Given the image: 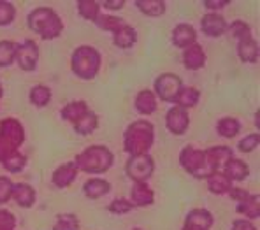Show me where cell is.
I'll return each mask as SVG.
<instances>
[{"mask_svg":"<svg viewBox=\"0 0 260 230\" xmlns=\"http://www.w3.org/2000/svg\"><path fill=\"white\" fill-rule=\"evenodd\" d=\"M26 23H28V28L44 41L56 39L63 32L62 18L51 7H37L30 11V14L26 16Z\"/></svg>","mask_w":260,"mask_h":230,"instance_id":"1","label":"cell"},{"mask_svg":"<svg viewBox=\"0 0 260 230\" xmlns=\"http://www.w3.org/2000/svg\"><path fill=\"white\" fill-rule=\"evenodd\" d=\"M155 143V126L146 120H137L123 134V149L130 156L146 155Z\"/></svg>","mask_w":260,"mask_h":230,"instance_id":"2","label":"cell"},{"mask_svg":"<svg viewBox=\"0 0 260 230\" xmlns=\"http://www.w3.org/2000/svg\"><path fill=\"white\" fill-rule=\"evenodd\" d=\"M114 155L109 148L102 146V144H93L88 146L85 151L76 155L74 163L79 172H86V174H104L113 167Z\"/></svg>","mask_w":260,"mask_h":230,"instance_id":"3","label":"cell"},{"mask_svg":"<svg viewBox=\"0 0 260 230\" xmlns=\"http://www.w3.org/2000/svg\"><path fill=\"white\" fill-rule=\"evenodd\" d=\"M102 56L93 46H78L71 55V69L76 78L90 81L101 71Z\"/></svg>","mask_w":260,"mask_h":230,"instance_id":"4","label":"cell"},{"mask_svg":"<svg viewBox=\"0 0 260 230\" xmlns=\"http://www.w3.org/2000/svg\"><path fill=\"white\" fill-rule=\"evenodd\" d=\"M185 86L178 74L174 72H164L153 83V93H155L156 98H160L162 102H167V104H174L176 98H178L181 88Z\"/></svg>","mask_w":260,"mask_h":230,"instance_id":"5","label":"cell"},{"mask_svg":"<svg viewBox=\"0 0 260 230\" xmlns=\"http://www.w3.org/2000/svg\"><path fill=\"white\" fill-rule=\"evenodd\" d=\"M232 156H234V151L229 146H213L204 149V166H202L199 179H208L209 176L221 172V169Z\"/></svg>","mask_w":260,"mask_h":230,"instance_id":"6","label":"cell"},{"mask_svg":"<svg viewBox=\"0 0 260 230\" xmlns=\"http://www.w3.org/2000/svg\"><path fill=\"white\" fill-rule=\"evenodd\" d=\"M125 172L134 183H146L155 172V160L150 153L130 156L125 166Z\"/></svg>","mask_w":260,"mask_h":230,"instance_id":"7","label":"cell"},{"mask_svg":"<svg viewBox=\"0 0 260 230\" xmlns=\"http://www.w3.org/2000/svg\"><path fill=\"white\" fill-rule=\"evenodd\" d=\"M14 62L23 72H34L39 62V48L32 39H25L20 44H16V56Z\"/></svg>","mask_w":260,"mask_h":230,"instance_id":"8","label":"cell"},{"mask_svg":"<svg viewBox=\"0 0 260 230\" xmlns=\"http://www.w3.org/2000/svg\"><path fill=\"white\" fill-rule=\"evenodd\" d=\"M179 166L185 169L192 178L199 179L204 166V149H197L193 146H185L179 153Z\"/></svg>","mask_w":260,"mask_h":230,"instance_id":"9","label":"cell"},{"mask_svg":"<svg viewBox=\"0 0 260 230\" xmlns=\"http://www.w3.org/2000/svg\"><path fill=\"white\" fill-rule=\"evenodd\" d=\"M0 139L18 149L25 141V128L16 118H4L0 121Z\"/></svg>","mask_w":260,"mask_h":230,"instance_id":"10","label":"cell"},{"mask_svg":"<svg viewBox=\"0 0 260 230\" xmlns=\"http://www.w3.org/2000/svg\"><path fill=\"white\" fill-rule=\"evenodd\" d=\"M190 126V116L188 111L181 109V107L174 106L169 107L166 113V128L174 136H183Z\"/></svg>","mask_w":260,"mask_h":230,"instance_id":"11","label":"cell"},{"mask_svg":"<svg viewBox=\"0 0 260 230\" xmlns=\"http://www.w3.org/2000/svg\"><path fill=\"white\" fill-rule=\"evenodd\" d=\"M229 23L220 13H206L201 18V30L208 37H220L227 34Z\"/></svg>","mask_w":260,"mask_h":230,"instance_id":"12","label":"cell"},{"mask_svg":"<svg viewBox=\"0 0 260 230\" xmlns=\"http://www.w3.org/2000/svg\"><path fill=\"white\" fill-rule=\"evenodd\" d=\"M171 39H173V44L179 49H186L188 46H192L197 42V32L190 23H179L173 28V34H171Z\"/></svg>","mask_w":260,"mask_h":230,"instance_id":"13","label":"cell"},{"mask_svg":"<svg viewBox=\"0 0 260 230\" xmlns=\"http://www.w3.org/2000/svg\"><path fill=\"white\" fill-rule=\"evenodd\" d=\"M78 167H76L74 162H67V163H62L60 167L55 169V172H53L51 176V181L53 185L56 186V188L63 190L67 188V186H71L72 183L76 181V178H78Z\"/></svg>","mask_w":260,"mask_h":230,"instance_id":"14","label":"cell"},{"mask_svg":"<svg viewBox=\"0 0 260 230\" xmlns=\"http://www.w3.org/2000/svg\"><path fill=\"white\" fill-rule=\"evenodd\" d=\"M128 201L132 202L134 208H146L155 202V191L148 186V183H134Z\"/></svg>","mask_w":260,"mask_h":230,"instance_id":"15","label":"cell"},{"mask_svg":"<svg viewBox=\"0 0 260 230\" xmlns=\"http://www.w3.org/2000/svg\"><path fill=\"white\" fill-rule=\"evenodd\" d=\"M183 63L188 71H201L206 65V51L199 42L183 49Z\"/></svg>","mask_w":260,"mask_h":230,"instance_id":"16","label":"cell"},{"mask_svg":"<svg viewBox=\"0 0 260 230\" xmlns=\"http://www.w3.org/2000/svg\"><path fill=\"white\" fill-rule=\"evenodd\" d=\"M11 199H13L20 208L28 209L36 204V190H34L28 183H13Z\"/></svg>","mask_w":260,"mask_h":230,"instance_id":"17","label":"cell"},{"mask_svg":"<svg viewBox=\"0 0 260 230\" xmlns=\"http://www.w3.org/2000/svg\"><path fill=\"white\" fill-rule=\"evenodd\" d=\"M238 56L243 63H257L258 62V42L251 36L239 39L238 41Z\"/></svg>","mask_w":260,"mask_h":230,"instance_id":"18","label":"cell"},{"mask_svg":"<svg viewBox=\"0 0 260 230\" xmlns=\"http://www.w3.org/2000/svg\"><path fill=\"white\" fill-rule=\"evenodd\" d=\"M221 172H223V174L227 176L232 183L244 181V179L248 178V174H250V167L246 166V162H243V160L234 158V156H232V158L225 163V167L221 169Z\"/></svg>","mask_w":260,"mask_h":230,"instance_id":"19","label":"cell"},{"mask_svg":"<svg viewBox=\"0 0 260 230\" xmlns=\"http://www.w3.org/2000/svg\"><path fill=\"white\" fill-rule=\"evenodd\" d=\"M90 111V107L85 101H72L69 104H65L60 111V116L63 118V121H69V123L74 125L79 118H83L85 114Z\"/></svg>","mask_w":260,"mask_h":230,"instance_id":"20","label":"cell"},{"mask_svg":"<svg viewBox=\"0 0 260 230\" xmlns=\"http://www.w3.org/2000/svg\"><path fill=\"white\" fill-rule=\"evenodd\" d=\"M156 97L151 90H141L137 93L136 101H134V106H136V111L143 116H148V114H153L156 111Z\"/></svg>","mask_w":260,"mask_h":230,"instance_id":"21","label":"cell"},{"mask_svg":"<svg viewBox=\"0 0 260 230\" xmlns=\"http://www.w3.org/2000/svg\"><path fill=\"white\" fill-rule=\"evenodd\" d=\"M109 191H111L109 181H106V179H102V178H90L85 185H83V193H85L88 199H93V201L108 195Z\"/></svg>","mask_w":260,"mask_h":230,"instance_id":"22","label":"cell"},{"mask_svg":"<svg viewBox=\"0 0 260 230\" xmlns=\"http://www.w3.org/2000/svg\"><path fill=\"white\" fill-rule=\"evenodd\" d=\"M236 213L243 214L246 220H258L260 218V197L258 195H250L246 201L238 202Z\"/></svg>","mask_w":260,"mask_h":230,"instance_id":"23","label":"cell"},{"mask_svg":"<svg viewBox=\"0 0 260 230\" xmlns=\"http://www.w3.org/2000/svg\"><path fill=\"white\" fill-rule=\"evenodd\" d=\"M185 223H190L193 227H201L206 230H211L213 223H215V218L209 213L208 209H192L185 218Z\"/></svg>","mask_w":260,"mask_h":230,"instance_id":"24","label":"cell"},{"mask_svg":"<svg viewBox=\"0 0 260 230\" xmlns=\"http://www.w3.org/2000/svg\"><path fill=\"white\" fill-rule=\"evenodd\" d=\"M199 101H201V91L197 90V88L193 86H183L181 91H179L178 98H176L174 106L181 107V109L188 111L192 109L199 104Z\"/></svg>","mask_w":260,"mask_h":230,"instance_id":"25","label":"cell"},{"mask_svg":"<svg viewBox=\"0 0 260 230\" xmlns=\"http://www.w3.org/2000/svg\"><path fill=\"white\" fill-rule=\"evenodd\" d=\"M136 41H137L136 30H134L130 25H127V23H125V25L121 26L118 32L113 34L114 46H116V48H120V49H130L134 44H136Z\"/></svg>","mask_w":260,"mask_h":230,"instance_id":"26","label":"cell"},{"mask_svg":"<svg viewBox=\"0 0 260 230\" xmlns=\"http://www.w3.org/2000/svg\"><path fill=\"white\" fill-rule=\"evenodd\" d=\"M206 181H208V190L213 195H229V191L232 188V181L223 172H216V174L209 176Z\"/></svg>","mask_w":260,"mask_h":230,"instance_id":"27","label":"cell"},{"mask_svg":"<svg viewBox=\"0 0 260 230\" xmlns=\"http://www.w3.org/2000/svg\"><path fill=\"white\" fill-rule=\"evenodd\" d=\"M134 6L141 11L143 14L150 18H158L166 13V2L164 0H136Z\"/></svg>","mask_w":260,"mask_h":230,"instance_id":"28","label":"cell"},{"mask_svg":"<svg viewBox=\"0 0 260 230\" xmlns=\"http://www.w3.org/2000/svg\"><path fill=\"white\" fill-rule=\"evenodd\" d=\"M74 132L79 134V136H90L91 132H95L99 126V116L93 113V111H88L83 118H79L74 125Z\"/></svg>","mask_w":260,"mask_h":230,"instance_id":"29","label":"cell"},{"mask_svg":"<svg viewBox=\"0 0 260 230\" xmlns=\"http://www.w3.org/2000/svg\"><path fill=\"white\" fill-rule=\"evenodd\" d=\"M216 132L220 134L221 137H231L238 136L241 132V121L238 118H232V116H225V118H220L216 123Z\"/></svg>","mask_w":260,"mask_h":230,"instance_id":"30","label":"cell"},{"mask_svg":"<svg viewBox=\"0 0 260 230\" xmlns=\"http://www.w3.org/2000/svg\"><path fill=\"white\" fill-rule=\"evenodd\" d=\"M76 7H78L79 16L88 21H95L101 14V2L97 0H79Z\"/></svg>","mask_w":260,"mask_h":230,"instance_id":"31","label":"cell"},{"mask_svg":"<svg viewBox=\"0 0 260 230\" xmlns=\"http://www.w3.org/2000/svg\"><path fill=\"white\" fill-rule=\"evenodd\" d=\"M93 23L101 30H104V32H109V34L118 32V30H120L121 26L125 25V21L121 20V18L114 16V14H102V13L99 14V18Z\"/></svg>","mask_w":260,"mask_h":230,"instance_id":"32","label":"cell"},{"mask_svg":"<svg viewBox=\"0 0 260 230\" xmlns=\"http://www.w3.org/2000/svg\"><path fill=\"white\" fill-rule=\"evenodd\" d=\"M28 98L36 107H46L51 102V90H49L46 84H36V86L30 90Z\"/></svg>","mask_w":260,"mask_h":230,"instance_id":"33","label":"cell"},{"mask_svg":"<svg viewBox=\"0 0 260 230\" xmlns=\"http://www.w3.org/2000/svg\"><path fill=\"white\" fill-rule=\"evenodd\" d=\"M25 166H26V156L21 155L20 151L11 153V155L2 162V167L6 169L7 172H11V174H16V172L23 171Z\"/></svg>","mask_w":260,"mask_h":230,"instance_id":"34","label":"cell"},{"mask_svg":"<svg viewBox=\"0 0 260 230\" xmlns=\"http://www.w3.org/2000/svg\"><path fill=\"white\" fill-rule=\"evenodd\" d=\"M53 230H79V220L74 213H62L56 216Z\"/></svg>","mask_w":260,"mask_h":230,"instance_id":"35","label":"cell"},{"mask_svg":"<svg viewBox=\"0 0 260 230\" xmlns=\"http://www.w3.org/2000/svg\"><path fill=\"white\" fill-rule=\"evenodd\" d=\"M16 56V42L0 41V67H9Z\"/></svg>","mask_w":260,"mask_h":230,"instance_id":"36","label":"cell"},{"mask_svg":"<svg viewBox=\"0 0 260 230\" xmlns=\"http://www.w3.org/2000/svg\"><path fill=\"white\" fill-rule=\"evenodd\" d=\"M227 32L231 34L234 39H243V37H248V36H251V28H250V25H248L246 21H243V20H236V21H232V23H229V26H227Z\"/></svg>","mask_w":260,"mask_h":230,"instance_id":"37","label":"cell"},{"mask_svg":"<svg viewBox=\"0 0 260 230\" xmlns=\"http://www.w3.org/2000/svg\"><path fill=\"white\" fill-rule=\"evenodd\" d=\"M16 18V7L11 2L0 0V26H7Z\"/></svg>","mask_w":260,"mask_h":230,"instance_id":"38","label":"cell"},{"mask_svg":"<svg viewBox=\"0 0 260 230\" xmlns=\"http://www.w3.org/2000/svg\"><path fill=\"white\" fill-rule=\"evenodd\" d=\"M258 143H260V134L258 132L248 134V136H244L243 139L238 143V149L241 153H251L258 148Z\"/></svg>","mask_w":260,"mask_h":230,"instance_id":"39","label":"cell"},{"mask_svg":"<svg viewBox=\"0 0 260 230\" xmlns=\"http://www.w3.org/2000/svg\"><path fill=\"white\" fill-rule=\"evenodd\" d=\"M108 209H109V213H113V214H127L134 209V206L128 199L118 197V199H114V201H111Z\"/></svg>","mask_w":260,"mask_h":230,"instance_id":"40","label":"cell"},{"mask_svg":"<svg viewBox=\"0 0 260 230\" xmlns=\"http://www.w3.org/2000/svg\"><path fill=\"white\" fill-rule=\"evenodd\" d=\"M13 193V181L6 176H0V206L7 204Z\"/></svg>","mask_w":260,"mask_h":230,"instance_id":"41","label":"cell"},{"mask_svg":"<svg viewBox=\"0 0 260 230\" xmlns=\"http://www.w3.org/2000/svg\"><path fill=\"white\" fill-rule=\"evenodd\" d=\"M16 228V216L11 211L0 209V230H14Z\"/></svg>","mask_w":260,"mask_h":230,"instance_id":"42","label":"cell"},{"mask_svg":"<svg viewBox=\"0 0 260 230\" xmlns=\"http://www.w3.org/2000/svg\"><path fill=\"white\" fill-rule=\"evenodd\" d=\"M229 0H204L202 2V6L206 7V9H209V13H218L220 9H223V7L229 6Z\"/></svg>","mask_w":260,"mask_h":230,"instance_id":"43","label":"cell"},{"mask_svg":"<svg viewBox=\"0 0 260 230\" xmlns=\"http://www.w3.org/2000/svg\"><path fill=\"white\" fill-rule=\"evenodd\" d=\"M250 191L248 190H244V188H236V186H232L231 191H229V197L232 199V201H236V202H243V201H246L248 197H250Z\"/></svg>","mask_w":260,"mask_h":230,"instance_id":"44","label":"cell"},{"mask_svg":"<svg viewBox=\"0 0 260 230\" xmlns=\"http://www.w3.org/2000/svg\"><path fill=\"white\" fill-rule=\"evenodd\" d=\"M231 230H257V227L250 220H234Z\"/></svg>","mask_w":260,"mask_h":230,"instance_id":"45","label":"cell"},{"mask_svg":"<svg viewBox=\"0 0 260 230\" xmlns=\"http://www.w3.org/2000/svg\"><path fill=\"white\" fill-rule=\"evenodd\" d=\"M123 6H125V0H106V2H101V7L109 11H120Z\"/></svg>","mask_w":260,"mask_h":230,"instance_id":"46","label":"cell"},{"mask_svg":"<svg viewBox=\"0 0 260 230\" xmlns=\"http://www.w3.org/2000/svg\"><path fill=\"white\" fill-rule=\"evenodd\" d=\"M14 151H18V149H14L13 146H9L6 141L0 139V163H2L4 160H6L7 156H9L11 153H14Z\"/></svg>","mask_w":260,"mask_h":230,"instance_id":"47","label":"cell"},{"mask_svg":"<svg viewBox=\"0 0 260 230\" xmlns=\"http://www.w3.org/2000/svg\"><path fill=\"white\" fill-rule=\"evenodd\" d=\"M183 230H206V228L193 227V225H190V223H185V225H183Z\"/></svg>","mask_w":260,"mask_h":230,"instance_id":"48","label":"cell"},{"mask_svg":"<svg viewBox=\"0 0 260 230\" xmlns=\"http://www.w3.org/2000/svg\"><path fill=\"white\" fill-rule=\"evenodd\" d=\"M2 95H4V86H2V83H0V98H2Z\"/></svg>","mask_w":260,"mask_h":230,"instance_id":"49","label":"cell"},{"mask_svg":"<svg viewBox=\"0 0 260 230\" xmlns=\"http://www.w3.org/2000/svg\"><path fill=\"white\" fill-rule=\"evenodd\" d=\"M134 230H141V228H134Z\"/></svg>","mask_w":260,"mask_h":230,"instance_id":"50","label":"cell"}]
</instances>
